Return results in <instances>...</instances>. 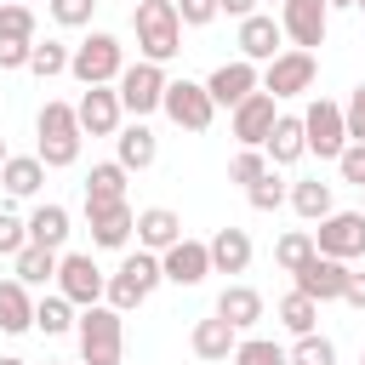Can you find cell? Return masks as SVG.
Returning <instances> with one entry per match:
<instances>
[{"label":"cell","mask_w":365,"mask_h":365,"mask_svg":"<svg viewBox=\"0 0 365 365\" xmlns=\"http://www.w3.org/2000/svg\"><path fill=\"white\" fill-rule=\"evenodd\" d=\"M74 336H80V365H120V354H125V314H114L108 302H91V308H80Z\"/></svg>","instance_id":"obj_1"},{"label":"cell","mask_w":365,"mask_h":365,"mask_svg":"<svg viewBox=\"0 0 365 365\" xmlns=\"http://www.w3.org/2000/svg\"><path fill=\"white\" fill-rule=\"evenodd\" d=\"M131 29H137L143 63H160V68H165V63L182 51V23H177V6H165V0H137Z\"/></svg>","instance_id":"obj_2"},{"label":"cell","mask_w":365,"mask_h":365,"mask_svg":"<svg viewBox=\"0 0 365 365\" xmlns=\"http://www.w3.org/2000/svg\"><path fill=\"white\" fill-rule=\"evenodd\" d=\"M34 131H40L34 160H40L46 171H63V165H74V160H80V120H74V108H68V103H46V108H40V120H34Z\"/></svg>","instance_id":"obj_3"},{"label":"cell","mask_w":365,"mask_h":365,"mask_svg":"<svg viewBox=\"0 0 365 365\" xmlns=\"http://www.w3.org/2000/svg\"><path fill=\"white\" fill-rule=\"evenodd\" d=\"M165 274H160V257L154 251H131L114 274H108V291H103V302L114 308V314H131V308H143L148 297H154V285H160Z\"/></svg>","instance_id":"obj_4"},{"label":"cell","mask_w":365,"mask_h":365,"mask_svg":"<svg viewBox=\"0 0 365 365\" xmlns=\"http://www.w3.org/2000/svg\"><path fill=\"white\" fill-rule=\"evenodd\" d=\"M120 68H125V46L114 40V34H86L74 51H68V74L80 80V86H114L120 80Z\"/></svg>","instance_id":"obj_5"},{"label":"cell","mask_w":365,"mask_h":365,"mask_svg":"<svg viewBox=\"0 0 365 365\" xmlns=\"http://www.w3.org/2000/svg\"><path fill=\"white\" fill-rule=\"evenodd\" d=\"M114 97H120V108L131 114V120H143V114H154L160 108V97H165V68L160 63H125L120 68V80H114Z\"/></svg>","instance_id":"obj_6"},{"label":"cell","mask_w":365,"mask_h":365,"mask_svg":"<svg viewBox=\"0 0 365 365\" xmlns=\"http://www.w3.org/2000/svg\"><path fill=\"white\" fill-rule=\"evenodd\" d=\"M160 114L182 131H205L217 120V103L205 91V80H165V97H160Z\"/></svg>","instance_id":"obj_7"},{"label":"cell","mask_w":365,"mask_h":365,"mask_svg":"<svg viewBox=\"0 0 365 365\" xmlns=\"http://www.w3.org/2000/svg\"><path fill=\"white\" fill-rule=\"evenodd\" d=\"M103 291H108V274L91 262V251L57 257V297H68L74 308H91V302H103Z\"/></svg>","instance_id":"obj_8"},{"label":"cell","mask_w":365,"mask_h":365,"mask_svg":"<svg viewBox=\"0 0 365 365\" xmlns=\"http://www.w3.org/2000/svg\"><path fill=\"white\" fill-rule=\"evenodd\" d=\"M308 234H314V251H319V257H336V262L365 257V217H359V211H331V217H319V228H308Z\"/></svg>","instance_id":"obj_9"},{"label":"cell","mask_w":365,"mask_h":365,"mask_svg":"<svg viewBox=\"0 0 365 365\" xmlns=\"http://www.w3.org/2000/svg\"><path fill=\"white\" fill-rule=\"evenodd\" d=\"M302 143H308V154H319V160H336V154L348 148V125H342V103H331V97H319V103H308V114H302Z\"/></svg>","instance_id":"obj_10"},{"label":"cell","mask_w":365,"mask_h":365,"mask_svg":"<svg viewBox=\"0 0 365 365\" xmlns=\"http://www.w3.org/2000/svg\"><path fill=\"white\" fill-rule=\"evenodd\" d=\"M325 29H331V6H325V0H285V6H279V34H285L297 51L325 46Z\"/></svg>","instance_id":"obj_11"},{"label":"cell","mask_w":365,"mask_h":365,"mask_svg":"<svg viewBox=\"0 0 365 365\" xmlns=\"http://www.w3.org/2000/svg\"><path fill=\"white\" fill-rule=\"evenodd\" d=\"M314 74H319V63H314V51H279L268 68H262V91L279 103V97H302L308 86H314Z\"/></svg>","instance_id":"obj_12"},{"label":"cell","mask_w":365,"mask_h":365,"mask_svg":"<svg viewBox=\"0 0 365 365\" xmlns=\"http://www.w3.org/2000/svg\"><path fill=\"white\" fill-rule=\"evenodd\" d=\"M74 120H80V137H114L125 108H120L114 86H86V97L74 103Z\"/></svg>","instance_id":"obj_13"},{"label":"cell","mask_w":365,"mask_h":365,"mask_svg":"<svg viewBox=\"0 0 365 365\" xmlns=\"http://www.w3.org/2000/svg\"><path fill=\"white\" fill-rule=\"evenodd\" d=\"M205 91H211V103L217 108H240L251 91H262V74H257V63H245V57H234V63H222V68H211V80H205Z\"/></svg>","instance_id":"obj_14"},{"label":"cell","mask_w":365,"mask_h":365,"mask_svg":"<svg viewBox=\"0 0 365 365\" xmlns=\"http://www.w3.org/2000/svg\"><path fill=\"white\" fill-rule=\"evenodd\" d=\"M274 120H279V108H274V97H268V91H251L240 108H228V125H234L240 148H262V143H268V131H274Z\"/></svg>","instance_id":"obj_15"},{"label":"cell","mask_w":365,"mask_h":365,"mask_svg":"<svg viewBox=\"0 0 365 365\" xmlns=\"http://www.w3.org/2000/svg\"><path fill=\"white\" fill-rule=\"evenodd\" d=\"M297 285L291 291H302V297H314V302H342V279H348V262H336V257H308L297 274H291Z\"/></svg>","instance_id":"obj_16"},{"label":"cell","mask_w":365,"mask_h":365,"mask_svg":"<svg viewBox=\"0 0 365 365\" xmlns=\"http://www.w3.org/2000/svg\"><path fill=\"white\" fill-rule=\"evenodd\" d=\"M160 274L171 279V285H182V291H194L205 274H211V257H205V240H177L171 251H160Z\"/></svg>","instance_id":"obj_17"},{"label":"cell","mask_w":365,"mask_h":365,"mask_svg":"<svg viewBox=\"0 0 365 365\" xmlns=\"http://www.w3.org/2000/svg\"><path fill=\"white\" fill-rule=\"evenodd\" d=\"M188 348H194V359H205V365H222V359H234V348H240V331L228 325V319H194V331H188Z\"/></svg>","instance_id":"obj_18"},{"label":"cell","mask_w":365,"mask_h":365,"mask_svg":"<svg viewBox=\"0 0 365 365\" xmlns=\"http://www.w3.org/2000/svg\"><path fill=\"white\" fill-rule=\"evenodd\" d=\"M279 40H285V34H279L274 17H262V11L240 17V40H234V46H240L245 63H274V57H279Z\"/></svg>","instance_id":"obj_19"},{"label":"cell","mask_w":365,"mask_h":365,"mask_svg":"<svg viewBox=\"0 0 365 365\" xmlns=\"http://www.w3.org/2000/svg\"><path fill=\"white\" fill-rule=\"evenodd\" d=\"M86 228H91V245H103V251H120L125 240H131V228H137V211L120 200V205H97V211H86Z\"/></svg>","instance_id":"obj_20"},{"label":"cell","mask_w":365,"mask_h":365,"mask_svg":"<svg viewBox=\"0 0 365 365\" xmlns=\"http://www.w3.org/2000/svg\"><path fill=\"white\" fill-rule=\"evenodd\" d=\"M114 160H120L125 171H148V165L160 160V137H154L143 120H131V125L114 131Z\"/></svg>","instance_id":"obj_21"},{"label":"cell","mask_w":365,"mask_h":365,"mask_svg":"<svg viewBox=\"0 0 365 365\" xmlns=\"http://www.w3.org/2000/svg\"><path fill=\"white\" fill-rule=\"evenodd\" d=\"M131 234H137V245H143V251H154V257H160V251H171V245L182 240V217H177V211H165V205H148V211H137V228H131Z\"/></svg>","instance_id":"obj_22"},{"label":"cell","mask_w":365,"mask_h":365,"mask_svg":"<svg viewBox=\"0 0 365 365\" xmlns=\"http://www.w3.org/2000/svg\"><path fill=\"white\" fill-rule=\"evenodd\" d=\"M205 257H211V274H245L251 268V234L245 228H217L205 240Z\"/></svg>","instance_id":"obj_23"},{"label":"cell","mask_w":365,"mask_h":365,"mask_svg":"<svg viewBox=\"0 0 365 365\" xmlns=\"http://www.w3.org/2000/svg\"><path fill=\"white\" fill-rule=\"evenodd\" d=\"M262 154H268V165H297V160L308 154V143H302V114H279L274 131H268V143H262Z\"/></svg>","instance_id":"obj_24"},{"label":"cell","mask_w":365,"mask_h":365,"mask_svg":"<svg viewBox=\"0 0 365 365\" xmlns=\"http://www.w3.org/2000/svg\"><path fill=\"white\" fill-rule=\"evenodd\" d=\"M125 165L120 160H103V165H91V177H86V211H97V205H120L125 200Z\"/></svg>","instance_id":"obj_25"},{"label":"cell","mask_w":365,"mask_h":365,"mask_svg":"<svg viewBox=\"0 0 365 365\" xmlns=\"http://www.w3.org/2000/svg\"><path fill=\"white\" fill-rule=\"evenodd\" d=\"M0 331H6V336L34 331V297H29V285H17V279H0Z\"/></svg>","instance_id":"obj_26"},{"label":"cell","mask_w":365,"mask_h":365,"mask_svg":"<svg viewBox=\"0 0 365 365\" xmlns=\"http://www.w3.org/2000/svg\"><path fill=\"white\" fill-rule=\"evenodd\" d=\"M217 319H228L234 331H251V325L262 319V297H257L251 285H222V297H217Z\"/></svg>","instance_id":"obj_27"},{"label":"cell","mask_w":365,"mask_h":365,"mask_svg":"<svg viewBox=\"0 0 365 365\" xmlns=\"http://www.w3.org/2000/svg\"><path fill=\"white\" fill-rule=\"evenodd\" d=\"M285 205H291L302 222H319V217H331V211H336V205H331V182H319V177H302V182H291Z\"/></svg>","instance_id":"obj_28"},{"label":"cell","mask_w":365,"mask_h":365,"mask_svg":"<svg viewBox=\"0 0 365 365\" xmlns=\"http://www.w3.org/2000/svg\"><path fill=\"white\" fill-rule=\"evenodd\" d=\"M23 228H29V245L63 251V240H68V211H63V205H34V217H29Z\"/></svg>","instance_id":"obj_29"},{"label":"cell","mask_w":365,"mask_h":365,"mask_svg":"<svg viewBox=\"0 0 365 365\" xmlns=\"http://www.w3.org/2000/svg\"><path fill=\"white\" fill-rule=\"evenodd\" d=\"M57 257H63V251L23 245V251L11 257V279H17V285H46V279H57Z\"/></svg>","instance_id":"obj_30"},{"label":"cell","mask_w":365,"mask_h":365,"mask_svg":"<svg viewBox=\"0 0 365 365\" xmlns=\"http://www.w3.org/2000/svg\"><path fill=\"white\" fill-rule=\"evenodd\" d=\"M40 182H46V165H40L34 154H11V160L0 165V188H6V194H17V200H23V194H34Z\"/></svg>","instance_id":"obj_31"},{"label":"cell","mask_w":365,"mask_h":365,"mask_svg":"<svg viewBox=\"0 0 365 365\" xmlns=\"http://www.w3.org/2000/svg\"><path fill=\"white\" fill-rule=\"evenodd\" d=\"M274 314H279V325H285L291 336H308V331H319V302H314V297H302V291H285Z\"/></svg>","instance_id":"obj_32"},{"label":"cell","mask_w":365,"mask_h":365,"mask_svg":"<svg viewBox=\"0 0 365 365\" xmlns=\"http://www.w3.org/2000/svg\"><path fill=\"white\" fill-rule=\"evenodd\" d=\"M74 319H80V308L68 302V297H40L34 302V331H46V336H63V331H74Z\"/></svg>","instance_id":"obj_33"},{"label":"cell","mask_w":365,"mask_h":365,"mask_svg":"<svg viewBox=\"0 0 365 365\" xmlns=\"http://www.w3.org/2000/svg\"><path fill=\"white\" fill-rule=\"evenodd\" d=\"M285 365H336V342L319 336V331H308V336H297L285 348Z\"/></svg>","instance_id":"obj_34"},{"label":"cell","mask_w":365,"mask_h":365,"mask_svg":"<svg viewBox=\"0 0 365 365\" xmlns=\"http://www.w3.org/2000/svg\"><path fill=\"white\" fill-rule=\"evenodd\" d=\"M308 257H314V234H308V228H291V234L274 240V262H279L285 274H297Z\"/></svg>","instance_id":"obj_35"},{"label":"cell","mask_w":365,"mask_h":365,"mask_svg":"<svg viewBox=\"0 0 365 365\" xmlns=\"http://www.w3.org/2000/svg\"><path fill=\"white\" fill-rule=\"evenodd\" d=\"M29 68L40 74V80H57V74H68V46L63 40H34V51H29Z\"/></svg>","instance_id":"obj_36"},{"label":"cell","mask_w":365,"mask_h":365,"mask_svg":"<svg viewBox=\"0 0 365 365\" xmlns=\"http://www.w3.org/2000/svg\"><path fill=\"white\" fill-rule=\"evenodd\" d=\"M274 165H268V154L262 148H240L234 154V165H228V182H240V188H251V182H262Z\"/></svg>","instance_id":"obj_37"},{"label":"cell","mask_w":365,"mask_h":365,"mask_svg":"<svg viewBox=\"0 0 365 365\" xmlns=\"http://www.w3.org/2000/svg\"><path fill=\"white\" fill-rule=\"evenodd\" d=\"M0 40H34V11L23 0H0Z\"/></svg>","instance_id":"obj_38"},{"label":"cell","mask_w":365,"mask_h":365,"mask_svg":"<svg viewBox=\"0 0 365 365\" xmlns=\"http://www.w3.org/2000/svg\"><path fill=\"white\" fill-rule=\"evenodd\" d=\"M234 365H285V348H279V342H268V336H240Z\"/></svg>","instance_id":"obj_39"},{"label":"cell","mask_w":365,"mask_h":365,"mask_svg":"<svg viewBox=\"0 0 365 365\" xmlns=\"http://www.w3.org/2000/svg\"><path fill=\"white\" fill-rule=\"evenodd\" d=\"M285 194H291V182H279L274 171H268L262 182H251V188H245V200H251V211H279V205H285Z\"/></svg>","instance_id":"obj_40"},{"label":"cell","mask_w":365,"mask_h":365,"mask_svg":"<svg viewBox=\"0 0 365 365\" xmlns=\"http://www.w3.org/2000/svg\"><path fill=\"white\" fill-rule=\"evenodd\" d=\"M46 6H51V17H57L63 29H86L91 11H97V0H46Z\"/></svg>","instance_id":"obj_41"},{"label":"cell","mask_w":365,"mask_h":365,"mask_svg":"<svg viewBox=\"0 0 365 365\" xmlns=\"http://www.w3.org/2000/svg\"><path fill=\"white\" fill-rule=\"evenodd\" d=\"M336 171H342V182L365 188V143H348V148L336 154Z\"/></svg>","instance_id":"obj_42"},{"label":"cell","mask_w":365,"mask_h":365,"mask_svg":"<svg viewBox=\"0 0 365 365\" xmlns=\"http://www.w3.org/2000/svg\"><path fill=\"white\" fill-rule=\"evenodd\" d=\"M171 6H177V23L182 29H205L217 17V0H171Z\"/></svg>","instance_id":"obj_43"},{"label":"cell","mask_w":365,"mask_h":365,"mask_svg":"<svg viewBox=\"0 0 365 365\" xmlns=\"http://www.w3.org/2000/svg\"><path fill=\"white\" fill-rule=\"evenodd\" d=\"M23 245H29V228H23V217L0 211V257H17Z\"/></svg>","instance_id":"obj_44"},{"label":"cell","mask_w":365,"mask_h":365,"mask_svg":"<svg viewBox=\"0 0 365 365\" xmlns=\"http://www.w3.org/2000/svg\"><path fill=\"white\" fill-rule=\"evenodd\" d=\"M342 125H348V143H365V80H359V86H354V97H348Z\"/></svg>","instance_id":"obj_45"},{"label":"cell","mask_w":365,"mask_h":365,"mask_svg":"<svg viewBox=\"0 0 365 365\" xmlns=\"http://www.w3.org/2000/svg\"><path fill=\"white\" fill-rule=\"evenodd\" d=\"M34 40H0V68H29Z\"/></svg>","instance_id":"obj_46"},{"label":"cell","mask_w":365,"mask_h":365,"mask_svg":"<svg viewBox=\"0 0 365 365\" xmlns=\"http://www.w3.org/2000/svg\"><path fill=\"white\" fill-rule=\"evenodd\" d=\"M342 302H348V308H365V274L348 268V279H342Z\"/></svg>","instance_id":"obj_47"},{"label":"cell","mask_w":365,"mask_h":365,"mask_svg":"<svg viewBox=\"0 0 365 365\" xmlns=\"http://www.w3.org/2000/svg\"><path fill=\"white\" fill-rule=\"evenodd\" d=\"M222 11H228V17H251L257 0H217V17H222Z\"/></svg>","instance_id":"obj_48"},{"label":"cell","mask_w":365,"mask_h":365,"mask_svg":"<svg viewBox=\"0 0 365 365\" xmlns=\"http://www.w3.org/2000/svg\"><path fill=\"white\" fill-rule=\"evenodd\" d=\"M325 6H331V11H336V6H354V0H325Z\"/></svg>","instance_id":"obj_49"},{"label":"cell","mask_w":365,"mask_h":365,"mask_svg":"<svg viewBox=\"0 0 365 365\" xmlns=\"http://www.w3.org/2000/svg\"><path fill=\"white\" fill-rule=\"evenodd\" d=\"M6 160H11V154H6V137H0V165H6Z\"/></svg>","instance_id":"obj_50"},{"label":"cell","mask_w":365,"mask_h":365,"mask_svg":"<svg viewBox=\"0 0 365 365\" xmlns=\"http://www.w3.org/2000/svg\"><path fill=\"white\" fill-rule=\"evenodd\" d=\"M0 365H23V359H0Z\"/></svg>","instance_id":"obj_51"},{"label":"cell","mask_w":365,"mask_h":365,"mask_svg":"<svg viewBox=\"0 0 365 365\" xmlns=\"http://www.w3.org/2000/svg\"><path fill=\"white\" fill-rule=\"evenodd\" d=\"M354 11H365V0H354Z\"/></svg>","instance_id":"obj_52"},{"label":"cell","mask_w":365,"mask_h":365,"mask_svg":"<svg viewBox=\"0 0 365 365\" xmlns=\"http://www.w3.org/2000/svg\"><path fill=\"white\" fill-rule=\"evenodd\" d=\"M359 194H365V188H359ZM359 217H365V205H359Z\"/></svg>","instance_id":"obj_53"},{"label":"cell","mask_w":365,"mask_h":365,"mask_svg":"<svg viewBox=\"0 0 365 365\" xmlns=\"http://www.w3.org/2000/svg\"><path fill=\"white\" fill-rule=\"evenodd\" d=\"M46 365H63V359H46Z\"/></svg>","instance_id":"obj_54"},{"label":"cell","mask_w":365,"mask_h":365,"mask_svg":"<svg viewBox=\"0 0 365 365\" xmlns=\"http://www.w3.org/2000/svg\"><path fill=\"white\" fill-rule=\"evenodd\" d=\"M359 365H365V354H359Z\"/></svg>","instance_id":"obj_55"},{"label":"cell","mask_w":365,"mask_h":365,"mask_svg":"<svg viewBox=\"0 0 365 365\" xmlns=\"http://www.w3.org/2000/svg\"><path fill=\"white\" fill-rule=\"evenodd\" d=\"M165 6H171V0H165Z\"/></svg>","instance_id":"obj_56"},{"label":"cell","mask_w":365,"mask_h":365,"mask_svg":"<svg viewBox=\"0 0 365 365\" xmlns=\"http://www.w3.org/2000/svg\"><path fill=\"white\" fill-rule=\"evenodd\" d=\"M279 6H285V0H279Z\"/></svg>","instance_id":"obj_57"}]
</instances>
